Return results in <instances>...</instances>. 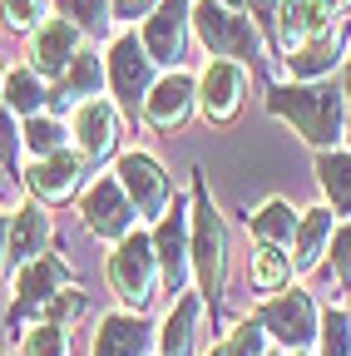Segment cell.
Wrapping results in <instances>:
<instances>
[{
  "label": "cell",
  "instance_id": "6da1fadb",
  "mask_svg": "<svg viewBox=\"0 0 351 356\" xmlns=\"http://www.w3.org/2000/svg\"><path fill=\"white\" fill-rule=\"evenodd\" d=\"M341 104H346V95H341L336 84H322V79L317 84H277L272 95H268V109L277 119H287L317 154H332V144L346 134Z\"/></svg>",
  "mask_w": 351,
  "mask_h": 356
},
{
  "label": "cell",
  "instance_id": "7a4b0ae2",
  "mask_svg": "<svg viewBox=\"0 0 351 356\" xmlns=\"http://www.w3.org/2000/svg\"><path fill=\"white\" fill-rule=\"evenodd\" d=\"M193 273H198V292L218 302V292L228 282V228L218 218L203 178L193 184Z\"/></svg>",
  "mask_w": 351,
  "mask_h": 356
},
{
  "label": "cell",
  "instance_id": "3957f363",
  "mask_svg": "<svg viewBox=\"0 0 351 356\" xmlns=\"http://www.w3.org/2000/svg\"><path fill=\"white\" fill-rule=\"evenodd\" d=\"M193 30H198V40L208 44L213 60H233V65H243V60L262 55V35H257V25H252L243 10H228L223 0H198V6H193Z\"/></svg>",
  "mask_w": 351,
  "mask_h": 356
},
{
  "label": "cell",
  "instance_id": "277c9868",
  "mask_svg": "<svg viewBox=\"0 0 351 356\" xmlns=\"http://www.w3.org/2000/svg\"><path fill=\"white\" fill-rule=\"evenodd\" d=\"M109 287L119 292V302L129 312H149L154 292H158V257H154V238L129 233L114 252H109Z\"/></svg>",
  "mask_w": 351,
  "mask_h": 356
},
{
  "label": "cell",
  "instance_id": "5b68a950",
  "mask_svg": "<svg viewBox=\"0 0 351 356\" xmlns=\"http://www.w3.org/2000/svg\"><path fill=\"white\" fill-rule=\"evenodd\" d=\"M154 257H158V282L168 292H183L188 267H193V213L179 198L168 203V213L154 228Z\"/></svg>",
  "mask_w": 351,
  "mask_h": 356
},
{
  "label": "cell",
  "instance_id": "8992f818",
  "mask_svg": "<svg viewBox=\"0 0 351 356\" xmlns=\"http://www.w3.org/2000/svg\"><path fill=\"white\" fill-rule=\"evenodd\" d=\"M109 89H114V104H119L124 114L144 109L149 89H154V60H149V50H144V40L119 35V40L109 44Z\"/></svg>",
  "mask_w": 351,
  "mask_h": 356
},
{
  "label": "cell",
  "instance_id": "52a82bcc",
  "mask_svg": "<svg viewBox=\"0 0 351 356\" xmlns=\"http://www.w3.org/2000/svg\"><path fill=\"white\" fill-rule=\"evenodd\" d=\"M257 327L268 332V337H277L282 346H292V351L312 346V341H317V332H322L312 297L297 292V287H292V292H282V297H272V302H262V307H257Z\"/></svg>",
  "mask_w": 351,
  "mask_h": 356
},
{
  "label": "cell",
  "instance_id": "ba28073f",
  "mask_svg": "<svg viewBox=\"0 0 351 356\" xmlns=\"http://www.w3.org/2000/svg\"><path fill=\"white\" fill-rule=\"evenodd\" d=\"M119 188L129 193L134 213L149 218V222H158V218L168 213V203H173L168 173H163V163L149 159V154H124V159H119Z\"/></svg>",
  "mask_w": 351,
  "mask_h": 356
},
{
  "label": "cell",
  "instance_id": "9c48e42d",
  "mask_svg": "<svg viewBox=\"0 0 351 356\" xmlns=\"http://www.w3.org/2000/svg\"><path fill=\"white\" fill-rule=\"evenodd\" d=\"M79 213H84V228L95 238H114V243H124L134 233V218H139L134 203H129V193L119 188V178H95L84 203H79Z\"/></svg>",
  "mask_w": 351,
  "mask_h": 356
},
{
  "label": "cell",
  "instance_id": "30bf717a",
  "mask_svg": "<svg viewBox=\"0 0 351 356\" xmlns=\"http://www.w3.org/2000/svg\"><path fill=\"white\" fill-rule=\"evenodd\" d=\"M188 25H193V0H158V10L144 25V50L154 65H173L179 70L183 44H188Z\"/></svg>",
  "mask_w": 351,
  "mask_h": 356
},
{
  "label": "cell",
  "instance_id": "8fae6325",
  "mask_svg": "<svg viewBox=\"0 0 351 356\" xmlns=\"http://www.w3.org/2000/svg\"><path fill=\"white\" fill-rule=\"evenodd\" d=\"M243 95H247V74L243 65L233 60H208V70L198 74V109L208 124H228L238 109H243Z\"/></svg>",
  "mask_w": 351,
  "mask_h": 356
},
{
  "label": "cell",
  "instance_id": "7c38bea8",
  "mask_svg": "<svg viewBox=\"0 0 351 356\" xmlns=\"http://www.w3.org/2000/svg\"><path fill=\"white\" fill-rule=\"evenodd\" d=\"M70 287V267L55 257V252H45V257H35L30 267H20L15 273V302H10V322H25L30 312H40L50 297H60Z\"/></svg>",
  "mask_w": 351,
  "mask_h": 356
},
{
  "label": "cell",
  "instance_id": "4fadbf2b",
  "mask_svg": "<svg viewBox=\"0 0 351 356\" xmlns=\"http://www.w3.org/2000/svg\"><path fill=\"white\" fill-rule=\"evenodd\" d=\"M193 104H198V84H193L183 70H173V74H163V79L149 89V99H144V119H149L154 129L173 134V129H183V124H188Z\"/></svg>",
  "mask_w": 351,
  "mask_h": 356
},
{
  "label": "cell",
  "instance_id": "5bb4252c",
  "mask_svg": "<svg viewBox=\"0 0 351 356\" xmlns=\"http://www.w3.org/2000/svg\"><path fill=\"white\" fill-rule=\"evenodd\" d=\"M79 40H84V30H79L74 20H65V15L45 20V25L35 30V40H30V70L60 79V74L74 65V55H79Z\"/></svg>",
  "mask_w": 351,
  "mask_h": 356
},
{
  "label": "cell",
  "instance_id": "9a60e30c",
  "mask_svg": "<svg viewBox=\"0 0 351 356\" xmlns=\"http://www.w3.org/2000/svg\"><path fill=\"white\" fill-rule=\"evenodd\" d=\"M332 30V0H282L277 10V44L282 50H302Z\"/></svg>",
  "mask_w": 351,
  "mask_h": 356
},
{
  "label": "cell",
  "instance_id": "2e32d148",
  "mask_svg": "<svg viewBox=\"0 0 351 356\" xmlns=\"http://www.w3.org/2000/svg\"><path fill=\"white\" fill-rule=\"evenodd\" d=\"M79 178H84V154L60 149V154H50V159H35L30 173H25V184H30V193H35L40 203H65V198L74 193Z\"/></svg>",
  "mask_w": 351,
  "mask_h": 356
},
{
  "label": "cell",
  "instance_id": "e0dca14e",
  "mask_svg": "<svg viewBox=\"0 0 351 356\" xmlns=\"http://www.w3.org/2000/svg\"><path fill=\"white\" fill-rule=\"evenodd\" d=\"M50 238H55V222H50L45 203H25L10 218V267L20 273V267H30L35 257H45Z\"/></svg>",
  "mask_w": 351,
  "mask_h": 356
},
{
  "label": "cell",
  "instance_id": "ac0fdd59",
  "mask_svg": "<svg viewBox=\"0 0 351 356\" xmlns=\"http://www.w3.org/2000/svg\"><path fill=\"white\" fill-rule=\"evenodd\" d=\"M114 134H119V114L109 99H90L74 109V144H79L84 163H99L114 149Z\"/></svg>",
  "mask_w": 351,
  "mask_h": 356
},
{
  "label": "cell",
  "instance_id": "d6986e66",
  "mask_svg": "<svg viewBox=\"0 0 351 356\" xmlns=\"http://www.w3.org/2000/svg\"><path fill=\"white\" fill-rule=\"evenodd\" d=\"M154 332L144 327L139 312H109L95 332V356H149Z\"/></svg>",
  "mask_w": 351,
  "mask_h": 356
},
{
  "label": "cell",
  "instance_id": "ffe728a7",
  "mask_svg": "<svg viewBox=\"0 0 351 356\" xmlns=\"http://www.w3.org/2000/svg\"><path fill=\"white\" fill-rule=\"evenodd\" d=\"M99 84H104V65H99V55H95V50H79L74 65L60 74L50 104H55V109H65V104H90V99L99 95Z\"/></svg>",
  "mask_w": 351,
  "mask_h": 356
},
{
  "label": "cell",
  "instance_id": "44dd1931",
  "mask_svg": "<svg viewBox=\"0 0 351 356\" xmlns=\"http://www.w3.org/2000/svg\"><path fill=\"white\" fill-rule=\"evenodd\" d=\"M332 208H307L297 222V238H292V273H312L317 257L332 248Z\"/></svg>",
  "mask_w": 351,
  "mask_h": 356
},
{
  "label": "cell",
  "instance_id": "7402d4cb",
  "mask_svg": "<svg viewBox=\"0 0 351 356\" xmlns=\"http://www.w3.org/2000/svg\"><path fill=\"white\" fill-rule=\"evenodd\" d=\"M198 297H179L173 312L158 327V351L163 356H193V337H198Z\"/></svg>",
  "mask_w": 351,
  "mask_h": 356
},
{
  "label": "cell",
  "instance_id": "603a6c76",
  "mask_svg": "<svg viewBox=\"0 0 351 356\" xmlns=\"http://www.w3.org/2000/svg\"><path fill=\"white\" fill-rule=\"evenodd\" d=\"M341 60V30H327L322 40H312V44H302L297 55H287V70H292V79L297 84H317L322 74H332V65Z\"/></svg>",
  "mask_w": 351,
  "mask_h": 356
},
{
  "label": "cell",
  "instance_id": "cb8c5ba5",
  "mask_svg": "<svg viewBox=\"0 0 351 356\" xmlns=\"http://www.w3.org/2000/svg\"><path fill=\"white\" fill-rule=\"evenodd\" d=\"M297 213L282 203V198H268L257 213H247V228H252V238L257 243H272V248H287L292 238H297Z\"/></svg>",
  "mask_w": 351,
  "mask_h": 356
},
{
  "label": "cell",
  "instance_id": "d4e9b609",
  "mask_svg": "<svg viewBox=\"0 0 351 356\" xmlns=\"http://www.w3.org/2000/svg\"><path fill=\"white\" fill-rule=\"evenodd\" d=\"M317 184L332 198V208L351 218V154H317Z\"/></svg>",
  "mask_w": 351,
  "mask_h": 356
},
{
  "label": "cell",
  "instance_id": "484cf974",
  "mask_svg": "<svg viewBox=\"0 0 351 356\" xmlns=\"http://www.w3.org/2000/svg\"><path fill=\"white\" fill-rule=\"evenodd\" d=\"M287 277H292V252H282L272 243H257V252H252V287L257 292H282Z\"/></svg>",
  "mask_w": 351,
  "mask_h": 356
},
{
  "label": "cell",
  "instance_id": "4316f807",
  "mask_svg": "<svg viewBox=\"0 0 351 356\" xmlns=\"http://www.w3.org/2000/svg\"><path fill=\"white\" fill-rule=\"evenodd\" d=\"M50 95L40 89V74L35 70H10V79H6V109L10 114H40V104H45Z\"/></svg>",
  "mask_w": 351,
  "mask_h": 356
},
{
  "label": "cell",
  "instance_id": "83f0119b",
  "mask_svg": "<svg viewBox=\"0 0 351 356\" xmlns=\"http://www.w3.org/2000/svg\"><path fill=\"white\" fill-rule=\"evenodd\" d=\"M65 139H70V134H65V129H60V119H50V114H35V119L25 124V149H30L35 159L60 154V149H65Z\"/></svg>",
  "mask_w": 351,
  "mask_h": 356
},
{
  "label": "cell",
  "instance_id": "f1b7e54d",
  "mask_svg": "<svg viewBox=\"0 0 351 356\" xmlns=\"http://www.w3.org/2000/svg\"><path fill=\"white\" fill-rule=\"evenodd\" d=\"M55 0H0V25L6 30H40Z\"/></svg>",
  "mask_w": 351,
  "mask_h": 356
},
{
  "label": "cell",
  "instance_id": "f546056e",
  "mask_svg": "<svg viewBox=\"0 0 351 356\" xmlns=\"http://www.w3.org/2000/svg\"><path fill=\"white\" fill-rule=\"evenodd\" d=\"M20 356H70V332L55 327V322H40V327L25 332Z\"/></svg>",
  "mask_w": 351,
  "mask_h": 356
},
{
  "label": "cell",
  "instance_id": "4dcf8cb0",
  "mask_svg": "<svg viewBox=\"0 0 351 356\" xmlns=\"http://www.w3.org/2000/svg\"><path fill=\"white\" fill-rule=\"evenodd\" d=\"M317 341H322V356H351V317L332 307L327 317H322Z\"/></svg>",
  "mask_w": 351,
  "mask_h": 356
},
{
  "label": "cell",
  "instance_id": "1f68e13d",
  "mask_svg": "<svg viewBox=\"0 0 351 356\" xmlns=\"http://www.w3.org/2000/svg\"><path fill=\"white\" fill-rule=\"evenodd\" d=\"M60 10H65V20L74 15V25L79 30H104L114 15H109V0H60Z\"/></svg>",
  "mask_w": 351,
  "mask_h": 356
},
{
  "label": "cell",
  "instance_id": "d6a6232c",
  "mask_svg": "<svg viewBox=\"0 0 351 356\" xmlns=\"http://www.w3.org/2000/svg\"><path fill=\"white\" fill-rule=\"evenodd\" d=\"M84 312V297L74 292V287H65L60 297H50L45 307H40V322H55V327H70L74 317Z\"/></svg>",
  "mask_w": 351,
  "mask_h": 356
},
{
  "label": "cell",
  "instance_id": "836d02e7",
  "mask_svg": "<svg viewBox=\"0 0 351 356\" xmlns=\"http://www.w3.org/2000/svg\"><path fill=\"white\" fill-rule=\"evenodd\" d=\"M327 252H332V267H336V277L351 287V218H346L341 228L332 233V248H327Z\"/></svg>",
  "mask_w": 351,
  "mask_h": 356
},
{
  "label": "cell",
  "instance_id": "e575fe53",
  "mask_svg": "<svg viewBox=\"0 0 351 356\" xmlns=\"http://www.w3.org/2000/svg\"><path fill=\"white\" fill-rule=\"evenodd\" d=\"M25 149V134L15 129V114L10 109H0V163H15Z\"/></svg>",
  "mask_w": 351,
  "mask_h": 356
},
{
  "label": "cell",
  "instance_id": "d590c367",
  "mask_svg": "<svg viewBox=\"0 0 351 356\" xmlns=\"http://www.w3.org/2000/svg\"><path fill=\"white\" fill-rule=\"evenodd\" d=\"M247 10H252V20H262V25H277L282 0H247Z\"/></svg>",
  "mask_w": 351,
  "mask_h": 356
},
{
  "label": "cell",
  "instance_id": "8d00e7d4",
  "mask_svg": "<svg viewBox=\"0 0 351 356\" xmlns=\"http://www.w3.org/2000/svg\"><path fill=\"white\" fill-rule=\"evenodd\" d=\"M6 257H10V218L0 213V262H6Z\"/></svg>",
  "mask_w": 351,
  "mask_h": 356
},
{
  "label": "cell",
  "instance_id": "74e56055",
  "mask_svg": "<svg viewBox=\"0 0 351 356\" xmlns=\"http://www.w3.org/2000/svg\"><path fill=\"white\" fill-rule=\"evenodd\" d=\"M341 95L351 99V60H346V74H341Z\"/></svg>",
  "mask_w": 351,
  "mask_h": 356
},
{
  "label": "cell",
  "instance_id": "f35d334b",
  "mask_svg": "<svg viewBox=\"0 0 351 356\" xmlns=\"http://www.w3.org/2000/svg\"><path fill=\"white\" fill-rule=\"evenodd\" d=\"M223 6H228V10H243V6H247V0H223Z\"/></svg>",
  "mask_w": 351,
  "mask_h": 356
},
{
  "label": "cell",
  "instance_id": "ab89813d",
  "mask_svg": "<svg viewBox=\"0 0 351 356\" xmlns=\"http://www.w3.org/2000/svg\"><path fill=\"white\" fill-rule=\"evenodd\" d=\"M208 356H228V346H223V341H218V346H213V351H208Z\"/></svg>",
  "mask_w": 351,
  "mask_h": 356
},
{
  "label": "cell",
  "instance_id": "60d3db41",
  "mask_svg": "<svg viewBox=\"0 0 351 356\" xmlns=\"http://www.w3.org/2000/svg\"><path fill=\"white\" fill-rule=\"evenodd\" d=\"M346 139H351V124H346Z\"/></svg>",
  "mask_w": 351,
  "mask_h": 356
},
{
  "label": "cell",
  "instance_id": "b9f144b4",
  "mask_svg": "<svg viewBox=\"0 0 351 356\" xmlns=\"http://www.w3.org/2000/svg\"><path fill=\"white\" fill-rule=\"evenodd\" d=\"M292 356H307V351H292Z\"/></svg>",
  "mask_w": 351,
  "mask_h": 356
},
{
  "label": "cell",
  "instance_id": "7bdbcfd3",
  "mask_svg": "<svg viewBox=\"0 0 351 356\" xmlns=\"http://www.w3.org/2000/svg\"><path fill=\"white\" fill-rule=\"evenodd\" d=\"M0 99H6V95H0Z\"/></svg>",
  "mask_w": 351,
  "mask_h": 356
},
{
  "label": "cell",
  "instance_id": "ee69618b",
  "mask_svg": "<svg viewBox=\"0 0 351 356\" xmlns=\"http://www.w3.org/2000/svg\"><path fill=\"white\" fill-rule=\"evenodd\" d=\"M268 356H272V351H268Z\"/></svg>",
  "mask_w": 351,
  "mask_h": 356
}]
</instances>
